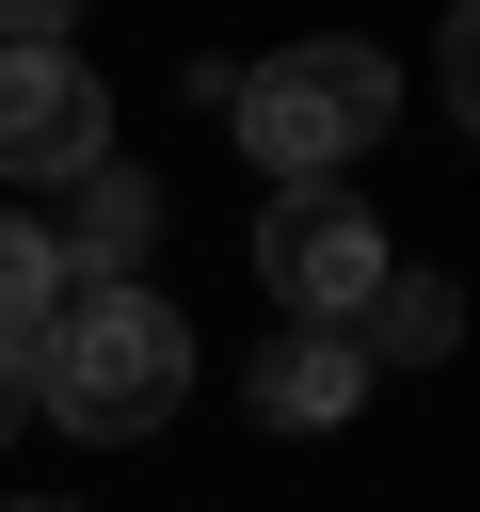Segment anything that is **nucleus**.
<instances>
[{
    "mask_svg": "<svg viewBox=\"0 0 480 512\" xmlns=\"http://www.w3.org/2000/svg\"><path fill=\"white\" fill-rule=\"evenodd\" d=\"M176 400H192V320H176L160 288H128V272H80L64 320L32 336V416L128 448V432H160Z\"/></svg>",
    "mask_w": 480,
    "mask_h": 512,
    "instance_id": "nucleus-1",
    "label": "nucleus"
},
{
    "mask_svg": "<svg viewBox=\"0 0 480 512\" xmlns=\"http://www.w3.org/2000/svg\"><path fill=\"white\" fill-rule=\"evenodd\" d=\"M224 96H240V144L272 160V192H352V160L400 112V64L352 48V32H304V48H256Z\"/></svg>",
    "mask_w": 480,
    "mask_h": 512,
    "instance_id": "nucleus-2",
    "label": "nucleus"
},
{
    "mask_svg": "<svg viewBox=\"0 0 480 512\" xmlns=\"http://www.w3.org/2000/svg\"><path fill=\"white\" fill-rule=\"evenodd\" d=\"M256 272H272V304H288V320L352 336V320H368V288H384L400 256H384L368 192H272V208H256Z\"/></svg>",
    "mask_w": 480,
    "mask_h": 512,
    "instance_id": "nucleus-3",
    "label": "nucleus"
},
{
    "mask_svg": "<svg viewBox=\"0 0 480 512\" xmlns=\"http://www.w3.org/2000/svg\"><path fill=\"white\" fill-rule=\"evenodd\" d=\"M112 160V80L80 48H0V176H96Z\"/></svg>",
    "mask_w": 480,
    "mask_h": 512,
    "instance_id": "nucleus-4",
    "label": "nucleus"
},
{
    "mask_svg": "<svg viewBox=\"0 0 480 512\" xmlns=\"http://www.w3.org/2000/svg\"><path fill=\"white\" fill-rule=\"evenodd\" d=\"M240 400H256V432H336V416L368 400V352H352V336H320V320H288V336L240 368Z\"/></svg>",
    "mask_w": 480,
    "mask_h": 512,
    "instance_id": "nucleus-5",
    "label": "nucleus"
},
{
    "mask_svg": "<svg viewBox=\"0 0 480 512\" xmlns=\"http://www.w3.org/2000/svg\"><path fill=\"white\" fill-rule=\"evenodd\" d=\"M448 336H464V304H448L432 272H384V288H368V320H352V352H368V384H384V368H432Z\"/></svg>",
    "mask_w": 480,
    "mask_h": 512,
    "instance_id": "nucleus-6",
    "label": "nucleus"
},
{
    "mask_svg": "<svg viewBox=\"0 0 480 512\" xmlns=\"http://www.w3.org/2000/svg\"><path fill=\"white\" fill-rule=\"evenodd\" d=\"M64 288H80V256H64L32 208H0V352H32V336L64 320Z\"/></svg>",
    "mask_w": 480,
    "mask_h": 512,
    "instance_id": "nucleus-7",
    "label": "nucleus"
},
{
    "mask_svg": "<svg viewBox=\"0 0 480 512\" xmlns=\"http://www.w3.org/2000/svg\"><path fill=\"white\" fill-rule=\"evenodd\" d=\"M144 224H160V192H144L128 160H96V176H80V240H64V256H128Z\"/></svg>",
    "mask_w": 480,
    "mask_h": 512,
    "instance_id": "nucleus-8",
    "label": "nucleus"
},
{
    "mask_svg": "<svg viewBox=\"0 0 480 512\" xmlns=\"http://www.w3.org/2000/svg\"><path fill=\"white\" fill-rule=\"evenodd\" d=\"M448 96H464V128H480V16H448Z\"/></svg>",
    "mask_w": 480,
    "mask_h": 512,
    "instance_id": "nucleus-9",
    "label": "nucleus"
},
{
    "mask_svg": "<svg viewBox=\"0 0 480 512\" xmlns=\"http://www.w3.org/2000/svg\"><path fill=\"white\" fill-rule=\"evenodd\" d=\"M16 416H32V352H0V432H16Z\"/></svg>",
    "mask_w": 480,
    "mask_h": 512,
    "instance_id": "nucleus-10",
    "label": "nucleus"
},
{
    "mask_svg": "<svg viewBox=\"0 0 480 512\" xmlns=\"http://www.w3.org/2000/svg\"><path fill=\"white\" fill-rule=\"evenodd\" d=\"M0 512H64V496H0Z\"/></svg>",
    "mask_w": 480,
    "mask_h": 512,
    "instance_id": "nucleus-11",
    "label": "nucleus"
}]
</instances>
